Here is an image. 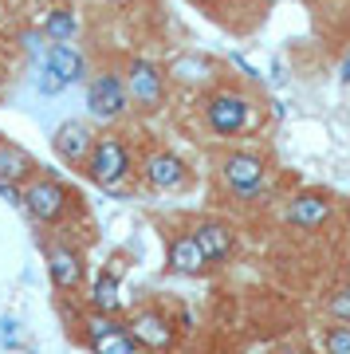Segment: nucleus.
Segmentation results:
<instances>
[{
	"label": "nucleus",
	"instance_id": "f257e3e1",
	"mask_svg": "<svg viewBox=\"0 0 350 354\" xmlns=\"http://www.w3.org/2000/svg\"><path fill=\"white\" fill-rule=\"evenodd\" d=\"M252 114H256V102L240 87L225 83V87L205 95V127L213 130L217 138H240L244 130H252Z\"/></svg>",
	"mask_w": 350,
	"mask_h": 354
},
{
	"label": "nucleus",
	"instance_id": "f03ea898",
	"mask_svg": "<svg viewBox=\"0 0 350 354\" xmlns=\"http://www.w3.org/2000/svg\"><path fill=\"white\" fill-rule=\"evenodd\" d=\"M83 177H87L91 185H99V189H118L130 169H134V158H130V146L122 138H114V134H95V146H91L87 162L79 165Z\"/></svg>",
	"mask_w": 350,
	"mask_h": 354
},
{
	"label": "nucleus",
	"instance_id": "7ed1b4c3",
	"mask_svg": "<svg viewBox=\"0 0 350 354\" xmlns=\"http://www.w3.org/2000/svg\"><path fill=\"white\" fill-rule=\"evenodd\" d=\"M79 201L75 189H67L59 177H32L24 181V189H20V209H24L36 225H59L67 209Z\"/></svg>",
	"mask_w": 350,
	"mask_h": 354
},
{
	"label": "nucleus",
	"instance_id": "20e7f679",
	"mask_svg": "<svg viewBox=\"0 0 350 354\" xmlns=\"http://www.w3.org/2000/svg\"><path fill=\"white\" fill-rule=\"evenodd\" d=\"M122 83H126V99H130V106L142 114H158L165 106V71L154 59H142V55H134L130 64H126L122 71Z\"/></svg>",
	"mask_w": 350,
	"mask_h": 354
},
{
	"label": "nucleus",
	"instance_id": "39448f33",
	"mask_svg": "<svg viewBox=\"0 0 350 354\" xmlns=\"http://www.w3.org/2000/svg\"><path fill=\"white\" fill-rule=\"evenodd\" d=\"M221 177H225V185L232 189L240 205H252L256 197H264V181H268V162H264L260 153L252 150H232L225 153V162H221Z\"/></svg>",
	"mask_w": 350,
	"mask_h": 354
},
{
	"label": "nucleus",
	"instance_id": "423d86ee",
	"mask_svg": "<svg viewBox=\"0 0 350 354\" xmlns=\"http://www.w3.org/2000/svg\"><path fill=\"white\" fill-rule=\"evenodd\" d=\"M87 114L102 127H111L118 118L130 114V99H126V83L118 71H99L87 79Z\"/></svg>",
	"mask_w": 350,
	"mask_h": 354
},
{
	"label": "nucleus",
	"instance_id": "0eeeda50",
	"mask_svg": "<svg viewBox=\"0 0 350 354\" xmlns=\"http://www.w3.org/2000/svg\"><path fill=\"white\" fill-rule=\"evenodd\" d=\"M83 342L91 346V354H146L134 342V335L126 330L122 319L102 315V311H91L83 319Z\"/></svg>",
	"mask_w": 350,
	"mask_h": 354
},
{
	"label": "nucleus",
	"instance_id": "6e6552de",
	"mask_svg": "<svg viewBox=\"0 0 350 354\" xmlns=\"http://www.w3.org/2000/svg\"><path fill=\"white\" fill-rule=\"evenodd\" d=\"M126 330L134 335V342L142 346V351H150V354L174 351V339H177L169 315L158 311V307H142V311H134V315L126 319Z\"/></svg>",
	"mask_w": 350,
	"mask_h": 354
},
{
	"label": "nucleus",
	"instance_id": "1a4fd4ad",
	"mask_svg": "<svg viewBox=\"0 0 350 354\" xmlns=\"http://www.w3.org/2000/svg\"><path fill=\"white\" fill-rule=\"evenodd\" d=\"M189 165L177 158L174 150H154L146 162H142V181L150 185L154 193H177L189 185Z\"/></svg>",
	"mask_w": 350,
	"mask_h": 354
},
{
	"label": "nucleus",
	"instance_id": "9d476101",
	"mask_svg": "<svg viewBox=\"0 0 350 354\" xmlns=\"http://www.w3.org/2000/svg\"><path fill=\"white\" fill-rule=\"evenodd\" d=\"M91 146H95V130H91L87 122H79V118L59 122L55 134H51V150H55V158H59L63 165H71V169H79V165L87 162Z\"/></svg>",
	"mask_w": 350,
	"mask_h": 354
},
{
	"label": "nucleus",
	"instance_id": "9b49d317",
	"mask_svg": "<svg viewBox=\"0 0 350 354\" xmlns=\"http://www.w3.org/2000/svg\"><path fill=\"white\" fill-rule=\"evenodd\" d=\"M83 252L71 244H48V276L59 295H75L83 288Z\"/></svg>",
	"mask_w": 350,
	"mask_h": 354
},
{
	"label": "nucleus",
	"instance_id": "f8f14e48",
	"mask_svg": "<svg viewBox=\"0 0 350 354\" xmlns=\"http://www.w3.org/2000/svg\"><path fill=\"white\" fill-rule=\"evenodd\" d=\"M189 236L197 241V248L205 252L209 264H221L232 256L237 248V228L228 225V221H197V225L189 228Z\"/></svg>",
	"mask_w": 350,
	"mask_h": 354
},
{
	"label": "nucleus",
	"instance_id": "ddd939ff",
	"mask_svg": "<svg viewBox=\"0 0 350 354\" xmlns=\"http://www.w3.org/2000/svg\"><path fill=\"white\" fill-rule=\"evenodd\" d=\"M284 221L291 228H303V232H315L331 221V197L326 193H300L291 197L288 209H284Z\"/></svg>",
	"mask_w": 350,
	"mask_h": 354
},
{
	"label": "nucleus",
	"instance_id": "4468645a",
	"mask_svg": "<svg viewBox=\"0 0 350 354\" xmlns=\"http://www.w3.org/2000/svg\"><path fill=\"white\" fill-rule=\"evenodd\" d=\"M165 264L177 276H205L209 272V260H205V252L197 248V241L189 232H174L169 236V244H165Z\"/></svg>",
	"mask_w": 350,
	"mask_h": 354
},
{
	"label": "nucleus",
	"instance_id": "2eb2a0df",
	"mask_svg": "<svg viewBox=\"0 0 350 354\" xmlns=\"http://www.w3.org/2000/svg\"><path fill=\"white\" fill-rule=\"evenodd\" d=\"M44 71H51L63 87H71V83L87 79V59H83V51L75 44H51L48 55H44Z\"/></svg>",
	"mask_w": 350,
	"mask_h": 354
},
{
	"label": "nucleus",
	"instance_id": "dca6fc26",
	"mask_svg": "<svg viewBox=\"0 0 350 354\" xmlns=\"http://www.w3.org/2000/svg\"><path fill=\"white\" fill-rule=\"evenodd\" d=\"M162 71H165V79H174V83H181V87H201L205 79H213V75H217V64L209 59V55L185 51V55L169 59V64H165Z\"/></svg>",
	"mask_w": 350,
	"mask_h": 354
},
{
	"label": "nucleus",
	"instance_id": "f3484780",
	"mask_svg": "<svg viewBox=\"0 0 350 354\" xmlns=\"http://www.w3.org/2000/svg\"><path fill=\"white\" fill-rule=\"evenodd\" d=\"M36 174H39L36 158H32L24 146L0 138V181H8V185H24V181H32Z\"/></svg>",
	"mask_w": 350,
	"mask_h": 354
},
{
	"label": "nucleus",
	"instance_id": "a211bd4d",
	"mask_svg": "<svg viewBox=\"0 0 350 354\" xmlns=\"http://www.w3.org/2000/svg\"><path fill=\"white\" fill-rule=\"evenodd\" d=\"M91 311H102V315H118L122 311V283H118V272H99L95 283L87 291Z\"/></svg>",
	"mask_w": 350,
	"mask_h": 354
},
{
	"label": "nucleus",
	"instance_id": "6ab92c4d",
	"mask_svg": "<svg viewBox=\"0 0 350 354\" xmlns=\"http://www.w3.org/2000/svg\"><path fill=\"white\" fill-rule=\"evenodd\" d=\"M44 36H48L51 44H75V36H79V16H75V4H71V0L55 4V8L44 16Z\"/></svg>",
	"mask_w": 350,
	"mask_h": 354
},
{
	"label": "nucleus",
	"instance_id": "aec40b11",
	"mask_svg": "<svg viewBox=\"0 0 350 354\" xmlns=\"http://www.w3.org/2000/svg\"><path fill=\"white\" fill-rule=\"evenodd\" d=\"M319 342H323L326 354H350V323H331V327L319 330Z\"/></svg>",
	"mask_w": 350,
	"mask_h": 354
},
{
	"label": "nucleus",
	"instance_id": "412c9836",
	"mask_svg": "<svg viewBox=\"0 0 350 354\" xmlns=\"http://www.w3.org/2000/svg\"><path fill=\"white\" fill-rule=\"evenodd\" d=\"M323 307H326V315L335 319V323H350V283L338 288V291H331Z\"/></svg>",
	"mask_w": 350,
	"mask_h": 354
},
{
	"label": "nucleus",
	"instance_id": "4be33fe9",
	"mask_svg": "<svg viewBox=\"0 0 350 354\" xmlns=\"http://www.w3.org/2000/svg\"><path fill=\"white\" fill-rule=\"evenodd\" d=\"M0 342H4L8 351H16V346H20V323H16L12 315L0 319Z\"/></svg>",
	"mask_w": 350,
	"mask_h": 354
},
{
	"label": "nucleus",
	"instance_id": "5701e85b",
	"mask_svg": "<svg viewBox=\"0 0 350 354\" xmlns=\"http://www.w3.org/2000/svg\"><path fill=\"white\" fill-rule=\"evenodd\" d=\"M275 354H311V351H303V346H279Z\"/></svg>",
	"mask_w": 350,
	"mask_h": 354
},
{
	"label": "nucleus",
	"instance_id": "b1692460",
	"mask_svg": "<svg viewBox=\"0 0 350 354\" xmlns=\"http://www.w3.org/2000/svg\"><path fill=\"white\" fill-rule=\"evenodd\" d=\"M342 79H350V55L342 59Z\"/></svg>",
	"mask_w": 350,
	"mask_h": 354
},
{
	"label": "nucleus",
	"instance_id": "393cba45",
	"mask_svg": "<svg viewBox=\"0 0 350 354\" xmlns=\"http://www.w3.org/2000/svg\"><path fill=\"white\" fill-rule=\"evenodd\" d=\"M197 4H205V8H217V4H221V0H197Z\"/></svg>",
	"mask_w": 350,
	"mask_h": 354
},
{
	"label": "nucleus",
	"instance_id": "a878e982",
	"mask_svg": "<svg viewBox=\"0 0 350 354\" xmlns=\"http://www.w3.org/2000/svg\"><path fill=\"white\" fill-rule=\"evenodd\" d=\"M102 4H122V0H102Z\"/></svg>",
	"mask_w": 350,
	"mask_h": 354
},
{
	"label": "nucleus",
	"instance_id": "bb28decb",
	"mask_svg": "<svg viewBox=\"0 0 350 354\" xmlns=\"http://www.w3.org/2000/svg\"><path fill=\"white\" fill-rule=\"evenodd\" d=\"M0 83H4V75H0Z\"/></svg>",
	"mask_w": 350,
	"mask_h": 354
}]
</instances>
